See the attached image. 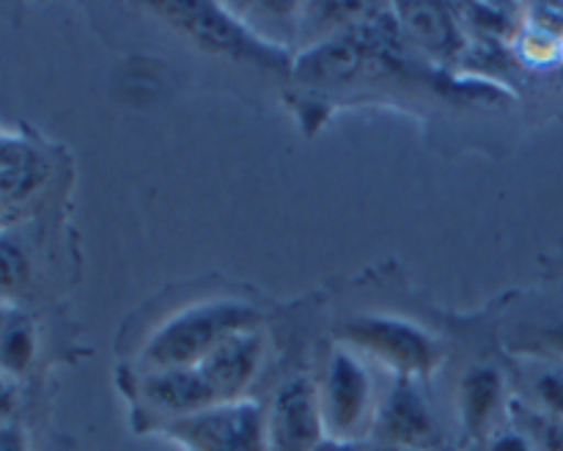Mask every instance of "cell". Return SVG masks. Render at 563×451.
<instances>
[{
    "label": "cell",
    "instance_id": "6da1fadb",
    "mask_svg": "<svg viewBox=\"0 0 563 451\" xmlns=\"http://www.w3.org/2000/svg\"><path fill=\"white\" fill-rule=\"evenodd\" d=\"M273 319L267 297L220 278L174 286L148 300L119 339V366L179 369L196 366L220 341Z\"/></svg>",
    "mask_w": 563,
    "mask_h": 451
},
{
    "label": "cell",
    "instance_id": "7a4b0ae2",
    "mask_svg": "<svg viewBox=\"0 0 563 451\" xmlns=\"http://www.w3.org/2000/svg\"><path fill=\"white\" fill-rule=\"evenodd\" d=\"M328 339L352 346L388 377L429 383L449 363V330L421 317V311L390 306L341 308Z\"/></svg>",
    "mask_w": 563,
    "mask_h": 451
},
{
    "label": "cell",
    "instance_id": "3957f363",
    "mask_svg": "<svg viewBox=\"0 0 563 451\" xmlns=\"http://www.w3.org/2000/svg\"><path fill=\"white\" fill-rule=\"evenodd\" d=\"M372 361L352 346L324 339L313 352V380H317L319 416L328 440L366 446L372 440L374 418L385 383Z\"/></svg>",
    "mask_w": 563,
    "mask_h": 451
},
{
    "label": "cell",
    "instance_id": "277c9868",
    "mask_svg": "<svg viewBox=\"0 0 563 451\" xmlns=\"http://www.w3.org/2000/svg\"><path fill=\"white\" fill-rule=\"evenodd\" d=\"M148 16H157L165 28L179 33L201 53L234 64L258 66L267 75L291 77L295 58L280 42L262 36L234 6L214 3H163L143 6Z\"/></svg>",
    "mask_w": 563,
    "mask_h": 451
},
{
    "label": "cell",
    "instance_id": "5b68a950",
    "mask_svg": "<svg viewBox=\"0 0 563 451\" xmlns=\"http://www.w3.org/2000/svg\"><path fill=\"white\" fill-rule=\"evenodd\" d=\"M506 352L495 355L493 344L482 350L478 339H467V352H454L449 346L451 374V407L454 421L465 446L478 443L509 418L511 394L509 372L504 369Z\"/></svg>",
    "mask_w": 563,
    "mask_h": 451
},
{
    "label": "cell",
    "instance_id": "8992f818",
    "mask_svg": "<svg viewBox=\"0 0 563 451\" xmlns=\"http://www.w3.org/2000/svg\"><path fill=\"white\" fill-rule=\"evenodd\" d=\"M115 385L130 405L135 432L157 435L159 429L218 405L198 366L179 369H115Z\"/></svg>",
    "mask_w": 563,
    "mask_h": 451
},
{
    "label": "cell",
    "instance_id": "52a82bcc",
    "mask_svg": "<svg viewBox=\"0 0 563 451\" xmlns=\"http://www.w3.org/2000/svg\"><path fill=\"white\" fill-rule=\"evenodd\" d=\"M157 435L174 440L185 451H269L267 407L256 396L212 405L159 429Z\"/></svg>",
    "mask_w": 563,
    "mask_h": 451
},
{
    "label": "cell",
    "instance_id": "ba28073f",
    "mask_svg": "<svg viewBox=\"0 0 563 451\" xmlns=\"http://www.w3.org/2000/svg\"><path fill=\"white\" fill-rule=\"evenodd\" d=\"M495 328L509 358L563 363V297L511 292L495 311Z\"/></svg>",
    "mask_w": 563,
    "mask_h": 451
},
{
    "label": "cell",
    "instance_id": "9c48e42d",
    "mask_svg": "<svg viewBox=\"0 0 563 451\" xmlns=\"http://www.w3.org/2000/svg\"><path fill=\"white\" fill-rule=\"evenodd\" d=\"M368 443L388 449H445L443 427L427 394V383L407 377L385 380Z\"/></svg>",
    "mask_w": 563,
    "mask_h": 451
},
{
    "label": "cell",
    "instance_id": "30bf717a",
    "mask_svg": "<svg viewBox=\"0 0 563 451\" xmlns=\"http://www.w3.org/2000/svg\"><path fill=\"white\" fill-rule=\"evenodd\" d=\"M267 407L269 451H313L324 440L319 416L313 355L306 366L286 369L273 388Z\"/></svg>",
    "mask_w": 563,
    "mask_h": 451
},
{
    "label": "cell",
    "instance_id": "8fae6325",
    "mask_svg": "<svg viewBox=\"0 0 563 451\" xmlns=\"http://www.w3.org/2000/svg\"><path fill=\"white\" fill-rule=\"evenodd\" d=\"M273 352L267 324L264 328L242 330L220 341L203 361H198V372L207 380L214 402H240L253 399L258 380L267 369V358Z\"/></svg>",
    "mask_w": 563,
    "mask_h": 451
},
{
    "label": "cell",
    "instance_id": "7c38bea8",
    "mask_svg": "<svg viewBox=\"0 0 563 451\" xmlns=\"http://www.w3.org/2000/svg\"><path fill=\"white\" fill-rule=\"evenodd\" d=\"M399 25L401 38L412 50L416 58H421L434 69H449L460 66L467 53L465 25L454 6L443 3H396L390 6Z\"/></svg>",
    "mask_w": 563,
    "mask_h": 451
},
{
    "label": "cell",
    "instance_id": "4fadbf2b",
    "mask_svg": "<svg viewBox=\"0 0 563 451\" xmlns=\"http://www.w3.org/2000/svg\"><path fill=\"white\" fill-rule=\"evenodd\" d=\"M38 324L22 308L11 306L3 328H0V372L9 374L11 380H22L31 374L33 363L38 358Z\"/></svg>",
    "mask_w": 563,
    "mask_h": 451
},
{
    "label": "cell",
    "instance_id": "5bb4252c",
    "mask_svg": "<svg viewBox=\"0 0 563 451\" xmlns=\"http://www.w3.org/2000/svg\"><path fill=\"white\" fill-rule=\"evenodd\" d=\"M31 253L14 231H0V300L11 302L27 289Z\"/></svg>",
    "mask_w": 563,
    "mask_h": 451
},
{
    "label": "cell",
    "instance_id": "9a60e30c",
    "mask_svg": "<svg viewBox=\"0 0 563 451\" xmlns=\"http://www.w3.org/2000/svg\"><path fill=\"white\" fill-rule=\"evenodd\" d=\"M16 380H11L9 374L0 372V427L5 424H14V410H16Z\"/></svg>",
    "mask_w": 563,
    "mask_h": 451
},
{
    "label": "cell",
    "instance_id": "2e32d148",
    "mask_svg": "<svg viewBox=\"0 0 563 451\" xmlns=\"http://www.w3.org/2000/svg\"><path fill=\"white\" fill-rule=\"evenodd\" d=\"M0 451H31L25 429H22L16 421L0 427Z\"/></svg>",
    "mask_w": 563,
    "mask_h": 451
},
{
    "label": "cell",
    "instance_id": "e0dca14e",
    "mask_svg": "<svg viewBox=\"0 0 563 451\" xmlns=\"http://www.w3.org/2000/svg\"><path fill=\"white\" fill-rule=\"evenodd\" d=\"M313 451H366V446L341 443V440H328V438H324L322 443H319Z\"/></svg>",
    "mask_w": 563,
    "mask_h": 451
},
{
    "label": "cell",
    "instance_id": "ac0fdd59",
    "mask_svg": "<svg viewBox=\"0 0 563 451\" xmlns=\"http://www.w3.org/2000/svg\"><path fill=\"white\" fill-rule=\"evenodd\" d=\"M366 451H445V449H388V446L366 443Z\"/></svg>",
    "mask_w": 563,
    "mask_h": 451
},
{
    "label": "cell",
    "instance_id": "d6986e66",
    "mask_svg": "<svg viewBox=\"0 0 563 451\" xmlns=\"http://www.w3.org/2000/svg\"><path fill=\"white\" fill-rule=\"evenodd\" d=\"M9 311H11V302L0 300V328H3V322H5V317H9Z\"/></svg>",
    "mask_w": 563,
    "mask_h": 451
}]
</instances>
